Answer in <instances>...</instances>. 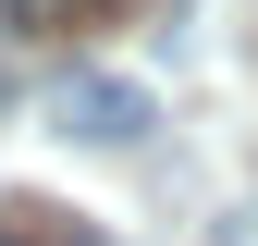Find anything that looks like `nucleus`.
<instances>
[{
	"instance_id": "20e7f679",
	"label": "nucleus",
	"mask_w": 258,
	"mask_h": 246,
	"mask_svg": "<svg viewBox=\"0 0 258 246\" xmlns=\"http://www.w3.org/2000/svg\"><path fill=\"white\" fill-rule=\"evenodd\" d=\"M221 246H258V209H234V222H221Z\"/></svg>"
},
{
	"instance_id": "7ed1b4c3",
	"label": "nucleus",
	"mask_w": 258,
	"mask_h": 246,
	"mask_svg": "<svg viewBox=\"0 0 258 246\" xmlns=\"http://www.w3.org/2000/svg\"><path fill=\"white\" fill-rule=\"evenodd\" d=\"M0 246H74V234H61V209H13V234H0Z\"/></svg>"
},
{
	"instance_id": "f257e3e1",
	"label": "nucleus",
	"mask_w": 258,
	"mask_h": 246,
	"mask_svg": "<svg viewBox=\"0 0 258 246\" xmlns=\"http://www.w3.org/2000/svg\"><path fill=\"white\" fill-rule=\"evenodd\" d=\"M49 123L86 136V148H136V136H148V86H123V74H61V86H49Z\"/></svg>"
},
{
	"instance_id": "f03ea898",
	"label": "nucleus",
	"mask_w": 258,
	"mask_h": 246,
	"mask_svg": "<svg viewBox=\"0 0 258 246\" xmlns=\"http://www.w3.org/2000/svg\"><path fill=\"white\" fill-rule=\"evenodd\" d=\"M111 0H0V25L13 37H74V25H99Z\"/></svg>"
}]
</instances>
